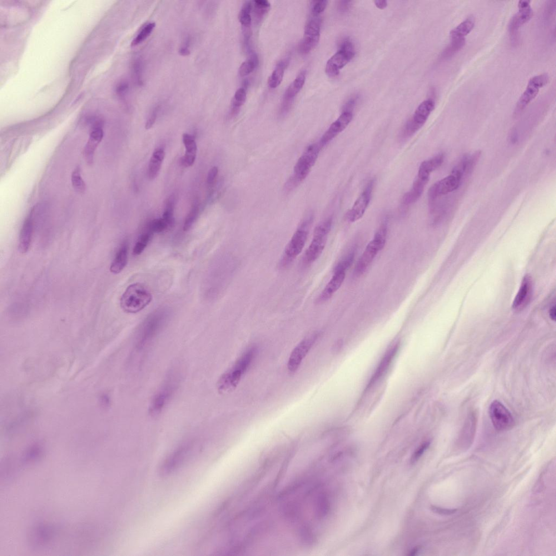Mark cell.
Listing matches in <instances>:
<instances>
[{"label": "cell", "instance_id": "cell-10", "mask_svg": "<svg viewBox=\"0 0 556 556\" xmlns=\"http://www.w3.org/2000/svg\"><path fill=\"white\" fill-rule=\"evenodd\" d=\"M435 107V103L432 99H428L422 102L416 109L413 117L406 124L403 132L404 136L409 137L420 130L428 120Z\"/></svg>", "mask_w": 556, "mask_h": 556}, {"label": "cell", "instance_id": "cell-36", "mask_svg": "<svg viewBox=\"0 0 556 556\" xmlns=\"http://www.w3.org/2000/svg\"><path fill=\"white\" fill-rule=\"evenodd\" d=\"M247 99V93L244 88H241L236 92L232 103V114L235 115L239 108L244 104Z\"/></svg>", "mask_w": 556, "mask_h": 556}, {"label": "cell", "instance_id": "cell-25", "mask_svg": "<svg viewBox=\"0 0 556 556\" xmlns=\"http://www.w3.org/2000/svg\"><path fill=\"white\" fill-rule=\"evenodd\" d=\"M128 255V246L126 242H124L119 248L115 257L113 260L110 270L114 274H120L127 264Z\"/></svg>", "mask_w": 556, "mask_h": 556}, {"label": "cell", "instance_id": "cell-52", "mask_svg": "<svg viewBox=\"0 0 556 556\" xmlns=\"http://www.w3.org/2000/svg\"><path fill=\"white\" fill-rule=\"evenodd\" d=\"M141 70V68L140 62H136V64H135V73L136 74V76H137L138 79V82L139 83H141V81H140V80H141V78H140Z\"/></svg>", "mask_w": 556, "mask_h": 556}, {"label": "cell", "instance_id": "cell-54", "mask_svg": "<svg viewBox=\"0 0 556 556\" xmlns=\"http://www.w3.org/2000/svg\"><path fill=\"white\" fill-rule=\"evenodd\" d=\"M374 3L375 4V6L380 9H384L386 8L387 6V4H388L386 0H383V1H381V0H376V1H374Z\"/></svg>", "mask_w": 556, "mask_h": 556}, {"label": "cell", "instance_id": "cell-39", "mask_svg": "<svg viewBox=\"0 0 556 556\" xmlns=\"http://www.w3.org/2000/svg\"><path fill=\"white\" fill-rule=\"evenodd\" d=\"M174 208H175V198L171 196L167 200L165 210L162 216L163 219L166 222L168 227L173 226L175 223V218L173 216Z\"/></svg>", "mask_w": 556, "mask_h": 556}, {"label": "cell", "instance_id": "cell-41", "mask_svg": "<svg viewBox=\"0 0 556 556\" xmlns=\"http://www.w3.org/2000/svg\"><path fill=\"white\" fill-rule=\"evenodd\" d=\"M155 23H153L148 24L147 25L144 27L141 32L139 33L138 36L133 40L131 44V46H136L142 43L144 41H145V40L150 36V34L152 32L153 29L155 28Z\"/></svg>", "mask_w": 556, "mask_h": 556}, {"label": "cell", "instance_id": "cell-11", "mask_svg": "<svg viewBox=\"0 0 556 556\" xmlns=\"http://www.w3.org/2000/svg\"><path fill=\"white\" fill-rule=\"evenodd\" d=\"M163 315H153L144 323L139 330L137 339L139 348H143L155 338L165 323Z\"/></svg>", "mask_w": 556, "mask_h": 556}, {"label": "cell", "instance_id": "cell-13", "mask_svg": "<svg viewBox=\"0 0 556 556\" xmlns=\"http://www.w3.org/2000/svg\"><path fill=\"white\" fill-rule=\"evenodd\" d=\"M319 335V332H315L306 336L292 351L287 365L288 369L291 373H294L299 369L301 362L314 346Z\"/></svg>", "mask_w": 556, "mask_h": 556}, {"label": "cell", "instance_id": "cell-14", "mask_svg": "<svg viewBox=\"0 0 556 556\" xmlns=\"http://www.w3.org/2000/svg\"><path fill=\"white\" fill-rule=\"evenodd\" d=\"M463 177L459 173L452 172L450 175L435 183L429 190L430 202L433 203L438 197L447 195L458 189Z\"/></svg>", "mask_w": 556, "mask_h": 556}, {"label": "cell", "instance_id": "cell-40", "mask_svg": "<svg viewBox=\"0 0 556 556\" xmlns=\"http://www.w3.org/2000/svg\"><path fill=\"white\" fill-rule=\"evenodd\" d=\"M72 185L74 190L78 192L83 193L86 190V183L81 175L80 170L77 168L72 172L71 176Z\"/></svg>", "mask_w": 556, "mask_h": 556}, {"label": "cell", "instance_id": "cell-33", "mask_svg": "<svg viewBox=\"0 0 556 556\" xmlns=\"http://www.w3.org/2000/svg\"><path fill=\"white\" fill-rule=\"evenodd\" d=\"M321 19L315 16L307 23L304 29V36L320 37Z\"/></svg>", "mask_w": 556, "mask_h": 556}, {"label": "cell", "instance_id": "cell-35", "mask_svg": "<svg viewBox=\"0 0 556 556\" xmlns=\"http://www.w3.org/2000/svg\"><path fill=\"white\" fill-rule=\"evenodd\" d=\"M253 9V2L246 1L243 3L241 11L239 13V19L242 27L251 26L252 17L251 13Z\"/></svg>", "mask_w": 556, "mask_h": 556}, {"label": "cell", "instance_id": "cell-5", "mask_svg": "<svg viewBox=\"0 0 556 556\" xmlns=\"http://www.w3.org/2000/svg\"><path fill=\"white\" fill-rule=\"evenodd\" d=\"M332 224V218L329 217L316 227L312 240L302 258V265L308 266L319 259L324 250Z\"/></svg>", "mask_w": 556, "mask_h": 556}, {"label": "cell", "instance_id": "cell-2", "mask_svg": "<svg viewBox=\"0 0 556 556\" xmlns=\"http://www.w3.org/2000/svg\"><path fill=\"white\" fill-rule=\"evenodd\" d=\"M314 217L312 214H309L302 220L300 225L298 227L294 235L288 243L284 254L281 257L279 262V266L281 269L289 266L303 250Z\"/></svg>", "mask_w": 556, "mask_h": 556}, {"label": "cell", "instance_id": "cell-22", "mask_svg": "<svg viewBox=\"0 0 556 556\" xmlns=\"http://www.w3.org/2000/svg\"><path fill=\"white\" fill-rule=\"evenodd\" d=\"M183 143L185 144L186 152L181 158V163L185 167L191 166L194 163L197 151V147L194 137L188 134H184Z\"/></svg>", "mask_w": 556, "mask_h": 556}, {"label": "cell", "instance_id": "cell-16", "mask_svg": "<svg viewBox=\"0 0 556 556\" xmlns=\"http://www.w3.org/2000/svg\"><path fill=\"white\" fill-rule=\"evenodd\" d=\"M352 113L350 112H343L338 118L329 128L324 135L322 137L319 142L320 145L322 148L327 145L331 140L338 136L340 133L343 132L351 122Z\"/></svg>", "mask_w": 556, "mask_h": 556}, {"label": "cell", "instance_id": "cell-34", "mask_svg": "<svg viewBox=\"0 0 556 556\" xmlns=\"http://www.w3.org/2000/svg\"><path fill=\"white\" fill-rule=\"evenodd\" d=\"M259 64V59L255 53H253L247 61L243 62L239 69V74L241 77H245L250 74Z\"/></svg>", "mask_w": 556, "mask_h": 556}, {"label": "cell", "instance_id": "cell-30", "mask_svg": "<svg viewBox=\"0 0 556 556\" xmlns=\"http://www.w3.org/2000/svg\"><path fill=\"white\" fill-rule=\"evenodd\" d=\"M397 351V346L394 347L393 348L391 349L386 354L383 360H382L378 369L375 371V373L371 379L370 383V386L378 380L380 377L384 374V371H386L389 365L391 364L392 360L395 355Z\"/></svg>", "mask_w": 556, "mask_h": 556}, {"label": "cell", "instance_id": "cell-20", "mask_svg": "<svg viewBox=\"0 0 556 556\" xmlns=\"http://www.w3.org/2000/svg\"><path fill=\"white\" fill-rule=\"evenodd\" d=\"M532 280L529 276H526L521 282L517 296L512 304L513 309L516 310L522 309L528 304L532 295Z\"/></svg>", "mask_w": 556, "mask_h": 556}, {"label": "cell", "instance_id": "cell-42", "mask_svg": "<svg viewBox=\"0 0 556 556\" xmlns=\"http://www.w3.org/2000/svg\"><path fill=\"white\" fill-rule=\"evenodd\" d=\"M198 212H199V208L197 206L192 207L190 211L188 213L187 217H186L185 224H184L183 230L185 231H187L190 229L193 223L197 219Z\"/></svg>", "mask_w": 556, "mask_h": 556}, {"label": "cell", "instance_id": "cell-38", "mask_svg": "<svg viewBox=\"0 0 556 556\" xmlns=\"http://www.w3.org/2000/svg\"><path fill=\"white\" fill-rule=\"evenodd\" d=\"M153 233L148 230V231L144 232L139 237L137 242L136 243L135 247L133 249V255H139L141 254L144 250H145L148 243L150 242Z\"/></svg>", "mask_w": 556, "mask_h": 556}, {"label": "cell", "instance_id": "cell-15", "mask_svg": "<svg viewBox=\"0 0 556 556\" xmlns=\"http://www.w3.org/2000/svg\"><path fill=\"white\" fill-rule=\"evenodd\" d=\"M374 187V181L372 180L367 185L363 192L354 203L351 209L348 212L347 219L350 222L359 220L363 217L368 207Z\"/></svg>", "mask_w": 556, "mask_h": 556}, {"label": "cell", "instance_id": "cell-4", "mask_svg": "<svg viewBox=\"0 0 556 556\" xmlns=\"http://www.w3.org/2000/svg\"><path fill=\"white\" fill-rule=\"evenodd\" d=\"M255 352L254 348L248 349L221 376L217 384L218 390L226 392L235 388L254 358Z\"/></svg>", "mask_w": 556, "mask_h": 556}, {"label": "cell", "instance_id": "cell-19", "mask_svg": "<svg viewBox=\"0 0 556 556\" xmlns=\"http://www.w3.org/2000/svg\"><path fill=\"white\" fill-rule=\"evenodd\" d=\"M90 133L89 140L84 148V156L89 163H93L96 149L103 138L104 133L102 127L98 123L94 125Z\"/></svg>", "mask_w": 556, "mask_h": 556}, {"label": "cell", "instance_id": "cell-46", "mask_svg": "<svg viewBox=\"0 0 556 556\" xmlns=\"http://www.w3.org/2000/svg\"><path fill=\"white\" fill-rule=\"evenodd\" d=\"M327 3H328V1H326V0L314 2L312 9V13H314L315 16H318L320 13L324 12L327 6Z\"/></svg>", "mask_w": 556, "mask_h": 556}, {"label": "cell", "instance_id": "cell-8", "mask_svg": "<svg viewBox=\"0 0 556 556\" xmlns=\"http://www.w3.org/2000/svg\"><path fill=\"white\" fill-rule=\"evenodd\" d=\"M355 55L353 43L349 39H345L340 44L339 51L336 52L326 63L325 72L327 75L330 77L338 76L341 70L351 61Z\"/></svg>", "mask_w": 556, "mask_h": 556}, {"label": "cell", "instance_id": "cell-7", "mask_svg": "<svg viewBox=\"0 0 556 556\" xmlns=\"http://www.w3.org/2000/svg\"><path fill=\"white\" fill-rule=\"evenodd\" d=\"M176 376L173 374L168 376L154 396L149 409L151 416L160 415L170 403L178 385V379Z\"/></svg>", "mask_w": 556, "mask_h": 556}, {"label": "cell", "instance_id": "cell-6", "mask_svg": "<svg viewBox=\"0 0 556 556\" xmlns=\"http://www.w3.org/2000/svg\"><path fill=\"white\" fill-rule=\"evenodd\" d=\"M387 237V227L386 225L380 227L373 238L366 248L363 253L357 261L355 266L354 273L356 276H360L368 269L379 252L383 249Z\"/></svg>", "mask_w": 556, "mask_h": 556}, {"label": "cell", "instance_id": "cell-47", "mask_svg": "<svg viewBox=\"0 0 556 556\" xmlns=\"http://www.w3.org/2000/svg\"><path fill=\"white\" fill-rule=\"evenodd\" d=\"M433 512L442 515H450L455 514L457 512L456 509H443L437 506H431L430 508Z\"/></svg>", "mask_w": 556, "mask_h": 556}, {"label": "cell", "instance_id": "cell-53", "mask_svg": "<svg viewBox=\"0 0 556 556\" xmlns=\"http://www.w3.org/2000/svg\"><path fill=\"white\" fill-rule=\"evenodd\" d=\"M351 1H342L340 2L339 9L342 12H346L348 10Z\"/></svg>", "mask_w": 556, "mask_h": 556}, {"label": "cell", "instance_id": "cell-57", "mask_svg": "<svg viewBox=\"0 0 556 556\" xmlns=\"http://www.w3.org/2000/svg\"><path fill=\"white\" fill-rule=\"evenodd\" d=\"M556 307L554 305V306L551 307L549 311L550 317L551 318V319H552L554 321H555L556 320Z\"/></svg>", "mask_w": 556, "mask_h": 556}, {"label": "cell", "instance_id": "cell-3", "mask_svg": "<svg viewBox=\"0 0 556 556\" xmlns=\"http://www.w3.org/2000/svg\"><path fill=\"white\" fill-rule=\"evenodd\" d=\"M152 300L151 292L140 283L129 286L123 293L120 305L123 311L136 314L150 304Z\"/></svg>", "mask_w": 556, "mask_h": 556}, {"label": "cell", "instance_id": "cell-24", "mask_svg": "<svg viewBox=\"0 0 556 556\" xmlns=\"http://www.w3.org/2000/svg\"><path fill=\"white\" fill-rule=\"evenodd\" d=\"M533 16V10L531 6L519 9V12L511 19L509 24V30L511 36H515L519 28L528 22Z\"/></svg>", "mask_w": 556, "mask_h": 556}, {"label": "cell", "instance_id": "cell-23", "mask_svg": "<svg viewBox=\"0 0 556 556\" xmlns=\"http://www.w3.org/2000/svg\"><path fill=\"white\" fill-rule=\"evenodd\" d=\"M429 178L417 177L414 183L413 188L408 192L405 193L403 198V203L405 205H410L415 203L419 199L423 193L427 183L429 182Z\"/></svg>", "mask_w": 556, "mask_h": 556}, {"label": "cell", "instance_id": "cell-17", "mask_svg": "<svg viewBox=\"0 0 556 556\" xmlns=\"http://www.w3.org/2000/svg\"><path fill=\"white\" fill-rule=\"evenodd\" d=\"M33 210L24 220L19 239V250L22 253H27L30 247L34 232V217Z\"/></svg>", "mask_w": 556, "mask_h": 556}, {"label": "cell", "instance_id": "cell-29", "mask_svg": "<svg viewBox=\"0 0 556 556\" xmlns=\"http://www.w3.org/2000/svg\"><path fill=\"white\" fill-rule=\"evenodd\" d=\"M165 156V153L162 149H158L153 153L148 169V175L151 180H153L158 175Z\"/></svg>", "mask_w": 556, "mask_h": 556}, {"label": "cell", "instance_id": "cell-28", "mask_svg": "<svg viewBox=\"0 0 556 556\" xmlns=\"http://www.w3.org/2000/svg\"><path fill=\"white\" fill-rule=\"evenodd\" d=\"M475 24V19L469 16L450 32L451 39L464 38L473 30Z\"/></svg>", "mask_w": 556, "mask_h": 556}, {"label": "cell", "instance_id": "cell-49", "mask_svg": "<svg viewBox=\"0 0 556 556\" xmlns=\"http://www.w3.org/2000/svg\"><path fill=\"white\" fill-rule=\"evenodd\" d=\"M158 112V107H156L155 109H154L151 116H150V118H148V120L146 122L145 128L147 129V130L151 128L154 124H155L157 119Z\"/></svg>", "mask_w": 556, "mask_h": 556}, {"label": "cell", "instance_id": "cell-43", "mask_svg": "<svg viewBox=\"0 0 556 556\" xmlns=\"http://www.w3.org/2000/svg\"><path fill=\"white\" fill-rule=\"evenodd\" d=\"M168 227L167 223L162 218L152 221L148 226V230L152 233H159L164 231Z\"/></svg>", "mask_w": 556, "mask_h": 556}, {"label": "cell", "instance_id": "cell-55", "mask_svg": "<svg viewBox=\"0 0 556 556\" xmlns=\"http://www.w3.org/2000/svg\"><path fill=\"white\" fill-rule=\"evenodd\" d=\"M530 1L527 0H520L518 3V7L519 9L527 8L530 6Z\"/></svg>", "mask_w": 556, "mask_h": 556}, {"label": "cell", "instance_id": "cell-12", "mask_svg": "<svg viewBox=\"0 0 556 556\" xmlns=\"http://www.w3.org/2000/svg\"><path fill=\"white\" fill-rule=\"evenodd\" d=\"M489 414L492 424L496 430L506 431L512 429L515 421L513 417L506 407L498 400L491 403Z\"/></svg>", "mask_w": 556, "mask_h": 556}, {"label": "cell", "instance_id": "cell-58", "mask_svg": "<svg viewBox=\"0 0 556 556\" xmlns=\"http://www.w3.org/2000/svg\"><path fill=\"white\" fill-rule=\"evenodd\" d=\"M180 53L183 56H187L189 55L190 51L187 47H184L180 49Z\"/></svg>", "mask_w": 556, "mask_h": 556}, {"label": "cell", "instance_id": "cell-9", "mask_svg": "<svg viewBox=\"0 0 556 556\" xmlns=\"http://www.w3.org/2000/svg\"><path fill=\"white\" fill-rule=\"evenodd\" d=\"M550 78L547 73L539 74L530 79L527 88L521 96L515 108L514 116H517L538 95L539 89L547 85Z\"/></svg>", "mask_w": 556, "mask_h": 556}, {"label": "cell", "instance_id": "cell-31", "mask_svg": "<svg viewBox=\"0 0 556 556\" xmlns=\"http://www.w3.org/2000/svg\"><path fill=\"white\" fill-rule=\"evenodd\" d=\"M465 44V38L453 39L449 46L445 48L441 54V59H447L453 57L461 50Z\"/></svg>", "mask_w": 556, "mask_h": 556}, {"label": "cell", "instance_id": "cell-26", "mask_svg": "<svg viewBox=\"0 0 556 556\" xmlns=\"http://www.w3.org/2000/svg\"><path fill=\"white\" fill-rule=\"evenodd\" d=\"M444 160L443 153L421 162L418 170V177L430 178V174L438 169L442 164Z\"/></svg>", "mask_w": 556, "mask_h": 556}, {"label": "cell", "instance_id": "cell-56", "mask_svg": "<svg viewBox=\"0 0 556 556\" xmlns=\"http://www.w3.org/2000/svg\"><path fill=\"white\" fill-rule=\"evenodd\" d=\"M517 133L515 131H512L510 136V141L512 143H514L517 141Z\"/></svg>", "mask_w": 556, "mask_h": 556}, {"label": "cell", "instance_id": "cell-32", "mask_svg": "<svg viewBox=\"0 0 556 556\" xmlns=\"http://www.w3.org/2000/svg\"><path fill=\"white\" fill-rule=\"evenodd\" d=\"M270 6V3L266 0H255L253 2V12L256 21H261L262 18L269 11Z\"/></svg>", "mask_w": 556, "mask_h": 556}, {"label": "cell", "instance_id": "cell-18", "mask_svg": "<svg viewBox=\"0 0 556 556\" xmlns=\"http://www.w3.org/2000/svg\"><path fill=\"white\" fill-rule=\"evenodd\" d=\"M345 277V272L334 271L333 276L317 298V303H322L331 299L343 284Z\"/></svg>", "mask_w": 556, "mask_h": 556}, {"label": "cell", "instance_id": "cell-44", "mask_svg": "<svg viewBox=\"0 0 556 556\" xmlns=\"http://www.w3.org/2000/svg\"><path fill=\"white\" fill-rule=\"evenodd\" d=\"M354 259V253H350V254L348 255L344 259L339 262V264L336 266L334 271H344L346 272L352 264Z\"/></svg>", "mask_w": 556, "mask_h": 556}, {"label": "cell", "instance_id": "cell-59", "mask_svg": "<svg viewBox=\"0 0 556 556\" xmlns=\"http://www.w3.org/2000/svg\"><path fill=\"white\" fill-rule=\"evenodd\" d=\"M419 550V549L418 548H416L413 549V550H412L411 552L409 554V556H415L417 553H418Z\"/></svg>", "mask_w": 556, "mask_h": 556}, {"label": "cell", "instance_id": "cell-27", "mask_svg": "<svg viewBox=\"0 0 556 556\" xmlns=\"http://www.w3.org/2000/svg\"><path fill=\"white\" fill-rule=\"evenodd\" d=\"M289 64L290 60L287 58L282 59L278 63L274 72L268 80V84L271 88L275 89L280 85L284 77L285 70L289 66Z\"/></svg>", "mask_w": 556, "mask_h": 556}, {"label": "cell", "instance_id": "cell-45", "mask_svg": "<svg viewBox=\"0 0 556 556\" xmlns=\"http://www.w3.org/2000/svg\"><path fill=\"white\" fill-rule=\"evenodd\" d=\"M430 445L429 442H425L421 445L417 449L413 456L411 459V463H414L420 458V457L423 455L424 452L429 448Z\"/></svg>", "mask_w": 556, "mask_h": 556}, {"label": "cell", "instance_id": "cell-51", "mask_svg": "<svg viewBox=\"0 0 556 556\" xmlns=\"http://www.w3.org/2000/svg\"><path fill=\"white\" fill-rule=\"evenodd\" d=\"M128 89V84L126 83H122L117 86L116 88V92L119 95H123L127 91Z\"/></svg>", "mask_w": 556, "mask_h": 556}, {"label": "cell", "instance_id": "cell-48", "mask_svg": "<svg viewBox=\"0 0 556 556\" xmlns=\"http://www.w3.org/2000/svg\"><path fill=\"white\" fill-rule=\"evenodd\" d=\"M218 169L216 166L213 167L208 173L207 183L208 185H211L215 182L218 175Z\"/></svg>", "mask_w": 556, "mask_h": 556}, {"label": "cell", "instance_id": "cell-1", "mask_svg": "<svg viewBox=\"0 0 556 556\" xmlns=\"http://www.w3.org/2000/svg\"><path fill=\"white\" fill-rule=\"evenodd\" d=\"M322 147L319 143H312L307 147L298 160L294 167V174L285 185V191L289 192L299 186L309 175L317 160Z\"/></svg>", "mask_w": 556, "mask_h": 556}, {"label": "cell", "instance_id": "cell-37", "mask_svg": "<svg viewBox=\"0 0 556 556\" xmlns=\"http://www.w3.org/2000/svg\"><path fill=\"white\" fill-rule=\"evenodd\" d=\"M320 37H311L304 36L300 46L299 49L301 53L306 54L309 53L316 46L320 41Z\"/></svg>", "mask_w": 556, "mask_h": 556}, {"label": "cell", "instance_id": "cell-21", "mask_svg": "<svg viewBox=\"0 0 556 556\" xmlns=\"http://www.w3.org/2000/svg\"><path fill=\"white\" fill-rule=\"evenodd\" d=\"M306 79V71H302L294 81L288 88L284 95V102L282 104L281 113L284 114L288 112L290 106L291 101L299 93L304 85Z\"/></svg>", "mask_w": 556, "mask_h": 556}, {"label": "cell", "instance_id": "cell-50", "mask_svg": "<svg viewBox=\"0 0 556 556\" xmlns=\"http://www.w3.org/2000/svg\"><path fill=\"white\" fill-rule=\"evenodd\" d=\"M357 100V97L355 96L352 97L347 102L344 108L343 112H350L352 113L355 107V104Z\"/></svg>", "mask_w": 556, "mask_h": 556}]
</instances>
